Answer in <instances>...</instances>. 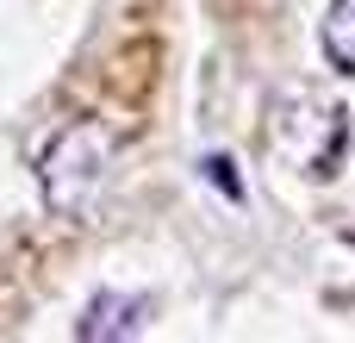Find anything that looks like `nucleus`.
<instances>
[{
	"label": "nucleus",
	"instance_id": "4",
	"mask_svg": "<svg viewBox=\"0 0 355 343\" xmlns=\"http://www.w3.org/2000/svg\"><path fill=\"white\" fill-rule=\"evenodd\" d=\"M200 169H206V181H212V187H225L231 200H243V175H237V162H231V156H206Z\"/></svg>",
	"mask_w": 355,
	"mask_h": 343
},
{
	"label": "nucleus",
	"instance_id": "2",
	"mask_svg": "<svg viewBox=\"0 0 355 343\" xmlns=\"http://www.w3.org/2000/svg\"><path fill=\"white\" fill-rule=\"evenodd\" d=\"M144 319H150V300H144V294H119V287H106V294H94V300L81 306L75 337H81V343H119V337H137Z\"/></svg>",
	"mask_w": 355,
	"mask_h": 343
},
{
	"label": "nucleus",
	"instance_id": "1",
	"mask_svg": "<svg viewBox=\"0 0 355 343\" xmlns=\"http://www.w3.org/2000/svg\"><path fill=\"white\" fill-rule=\"evenodd\" d=\"M106 175H112V137H106V125H94V119L62 125V131L44 144V156H37V187H44V206H50L56 219L87 212V206L100 200Z\"/></svg>",
	"mask_w": 355,
	"mask_h": 343
},
{
	"label": "nucleus",
	"instance_id": "3",
	"mask_svg": "<svg viewBox=\"0 0 355 343\" xmlns=\"http://www.w3.org/2000/svg\"><path fill=\"white\" fill-rule=\"evenodd\" d=\"M318 56L331 62V75L355 81V0H324V19H318Z\"/></svg>",
	"mask_w": 355,
	"mask_h": 343
}]
</instances>
